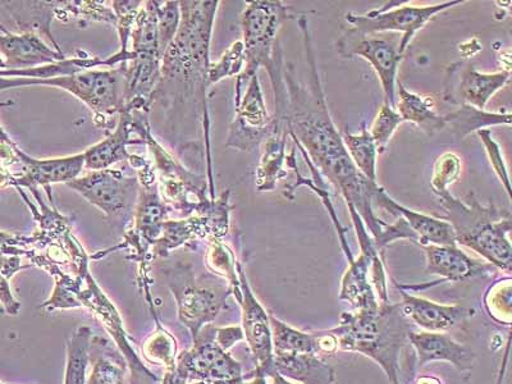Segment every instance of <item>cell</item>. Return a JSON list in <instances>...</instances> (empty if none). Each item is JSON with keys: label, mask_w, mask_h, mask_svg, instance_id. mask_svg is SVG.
Returning a JSON list of instances; mask_svg holds the SVG:
<instances>
[{"label": "cell", "mask_w": 512, "mask_h": 384, "mask_svg": "<svg viewBox=\"0 0 512 384\" xmlns=\"http://www.w3.org/2000/svg\"><path fill=\"white\" fill-rule=\"evenodd\" d=\"M299 27L303 34L309 82L303 84L297 79L294 64L285 63L283 75L287 89L290 137L308 155L320 175L340 191L347 208L355 209L374 240L386 223L373 210L372 189L377 184L361 175L347 153L344 140L329 113L306 16H300Z\"/></svg>", "instance_id": "obj_1"}, {"label": "cell", "mask_w": 512, "mask_h": 384, "mask_svg": "<svg viewBox=\"0 0 512 384\" xmlns=\"http://www.w3.org/2000/svg\"><path fill=\"white\" fill-rule=\"evenodd\" d=\"M337 337L338 349L359 352L383 369L391 384H410L415 360H402L413 331L401 304L379 303L378 308L341 315L340 324L329 329Z\"/></svg>", "instance_id": "obj_2"}, {"label": "cell", "mask_w": 512, "mask_h": 384, "mask_svg": "<svg viewBox=\"0 0 512 384\" xmlns=\"http://www.w3.org/2000/svg\"><path fill=\"white\" fill-rule=\"evenodd\" d=\"M218 6V0L180 2V27L160 62L157 93L167 85H184L182 98L195 95L207 108L210 40Z\"/></svg>", "instance_id": "obj_3"}, {"label": "cell", "mask_w": 512, "mask_h": 384, "mask_svg": "<svg viewBox=\"0 0 512 384\" xmlns=\"http://www.w3.org/2000/svg\"><path fill=\"white\" fill-rule=\"evenodd\" d=\"M447 222L454 228L456 244L464 245L486 259L497 271L511 272L512 248L509 210L495 205L483 207L469 194L470 203L455 198L450 191L438 195Z\"/></svg>", "instance_id": "obj_4"}, {"label": "cell", "mask_w": 512, "mask_h": 384, "mask_svg": "<svg viewBox=\"0 0 512 384\" xmlns=\"http://www.w3.org/2000/svg\"><path fill=\"white\" fill-rule=\"evenodd\" d=\"M291 7L272 0L249 2L241 17L242 44L245 48V68L237 77L235 105L240 104L242 91L260 67L268 70L278 48V32L285 22L292 20Z\"/></svg>", "instance_id": "obj_5"}, {"label": "cell", "mask_w": 512, "mask_h": 384, "mask_svg": "<svg viewBox=\"0 0 512 384\" xmlns=\"http://www.w3.org/2000/svg\"><path fill=\"white\" fill-rule=\"evenodd\" d=\"M114 67L105 71H81L70 76L54 77V79H0V91L20 88L26 85L53 86L68 91L91 108L95 114L96 126L107 127V118L121 113L123 79L125 70Z\"/></svg>", "instance_id": "obj_6"}, {"label": "cell", "mask_w": 512, "mask_h": 384, "mask_svg": "<svg viewBox=\"0 0 512 384\" xmlns=\"http://www.w3.org/2000/svg\"><path fill=\"white\" fill-rule=\"evenodd\" d=\"M90 204L102 210L112 223L125 224L134 218L141 184L137 178L123 175L118 169H100L67 182Z\"/></svg>", "instance_id": "obj_7"}, {"label": "cell", "mask_w": 512, "mask_h": 384, "mask_svg": "<svg viewBox=\"0 0 512 384\" xmlns=\"http://www.w3.org/2000/svg\"><path fill=\"white\" fill-rule=\"evenodd\" d=\"M463 3V0H452V2L434 4V6L414 7L401 6L400 2H390L364 15L349 12L345 20L347 24L363 34L401 32L399 49L401 54H405L416 32L424 29V26L440 13Z\"/></svg>", "instance_id": "obj_8"}, {"label": "cell", "mask_w": 512, "mask_h": 384, "mask_svg": "<svg viewBox=\"0 0 512 384\" xmlns=\"http://www.w3.org/2000/svg\"><path fill=\"white\" fill-rule=\"evenodd\" d=\"M399 44L378 34H363L351 26L347 27L336 44L341 57H359L370 63L381 81L384 104L393 109L396 105L397 70L404 59Z\"/></svg>", "instance_id": "obj_9"}, {"label": "cell", "mask_w": 512, "mask_h": 384, "mask_svg": "<svg viewBox=\"0 0 512 384\" xmlns=\"http://www.w3.org/2000/svg\"><path fill=\"white\" fill-rule=\"evenodd\" d=\"M216 331L208 324L194 338V349L182 352L177 364L186 370L189 379L207 384H246L240 363L218 345Z\"/></svg>", "instance_id": "obj_10"}, {"label": "cell", "mask_w": 512, "mask_h": 384, "mask_svg": "<svg viewBox=\"0 0 512 384\" xmlns=\"http://www.w3.org/2000/svg\"><path fill=\"white\" fill-rule=\"evenodd\" d=\"M271 82L276 109L272 116L271 131L263 141L262 155L256 168V189L260 192L273 191L277 182L287 176L286 146L290 128L287 123L288 99L285 77L277 76Z\"/></svg>", "instance_id": "obj_11"}, {"label": "cell", "mask_w": 512, "mask_h": 384, "mask_svg": "<svg viewBox=\"0 0 512 384\" xmlns=\"http://www.w3.org/2000/svg\"><path fill=\"white\" fill-rule=\"evenodd\" d=\"M239 276L242 308V332L248 341L255 363L254 377L267 378L274 372L273 342L269 314L265 312L249 285L241 263L236 264Z\"/></svg>", "instance_id": "obj_12"}, {"label": "cell", "mask_w": 512, "mask_h": 384, "mask_svg": "<svg viewBox=\"0 0 512 384\" xmlns=\"http://www.w3.org/2000/svg\"><path fill=\"white\" fill-rule=\"evenodd\" d=\"M271 122L272 117L265 107L259 76L255 75L251 77L240 104L236 107V118L228 131L227 148L253 152L268 136Z\"/></svg>", "instance_id": "obj_13"}, {"label": "cell", "mask_w": 512, "mask_h": 384, "mask_svg": "<svg viewBox=\"0 0 512 384\" xmlns=\"http://www.w3.org/2000/svg\"><path fill=\"white\" fill-rule=\"evenodd\" d=\"M511 79L510 71L482 73L473 64L459 62L447 70L446 90L443 99L454 105H469L484 111L489 99L505 88Z\"/></svg>", "instance_id": "obj_14"}, {"label": "cell", "mask_w": 512, "mask_h": 384, "mask_svg": "<svg viewBox=\"0 0 512 384\" xmlns=\"http://www.w3.org/2000/svg\"><path fill=\"white\" fill-rule=\"evenodd\" d=\"M172 290L180 306V319L190 327L194 338L198 336L203 324L216 319L226 306L227 297L233 294L231 286L200 287L196 283L182 287L172 285Z\"/></svg>", "instance_id": "obj_15"}, {"label": "cell", "mask_w": 512, "mask_h": 384, "mask_svg": "<svg viewBox=\"0 0 512 384\" xmlns=\"http://www.w3.org/2000/svg\"><path fill=\"white\" fill-rule=\"evenodd\" d=\"M372 203L378 208L386 210L393 217H401L409 224L411 231L418 239V246L424 248L427 245L457 246L454 228L443 219L427 216V214L415 212L404 207L390 198L383 187L374 185L372 189Z\"/></svg>", "instance_id": "obj_16"}, {"label": "cell", "mask_w": 512, "mask_h": 384, "mask_svg": "<svg viewBox=\"0 0 512 384\" xmlns=\"http://www.w3.org/2000/svg\"><path fill=\"white\" fill-rule=\"evenodd\" d=\"M160 59L136 54L131 61L122 62L123 79L122 112H148L160 82Z\"/></svg>", "instance_id": "obj_17"}, {"label": "cell", "mask_w": 512, "mask_h": 384, "mask_svg": "<svg viewBox=\"0 0 512 384\" xmlns=\"http://www.w3.org/2000/svg\"><path fill=\"white\" fill-rule=\"evenodd\" d=\"M402 296L401 310L405 317L425 332L443 333L474 317V310L461 305H443L409 294L395 282Z\"/></svg>", "instance_id": "obj_18"}, {"label": "cell", "mask_w": 512, "mask_h": 384, "mask_svg": "<svg viewBox=\"0 0 512 384\" xmlns=\"http://www.w3.org/2000/svg\"><path fill=\"white\" fill-rule=\"evenodd\" d=\"M423 250L427 258L425 271L440 276L441 282H464L497 271L493 265L473 259L459 246L427 245Z\"/></svg>", "instance_id": "obj_19"}, {"label": "cell", "mask_w": 512, "mask_h": 384, "mask_svg": "<svg viewBox=\"0 0 512 384\" xmlns=\"http://www.w3.org/2000/svg\"><path fill=\"white\" fill-rule=\"evenodd\" d=\"M409 344L414 350L416 369L434 361H447L463 373L474 368V352L446 333L411 331Z\"/></svg>", "instance_id": "obj_20"}, {"label": "cell", "mask_w": 512, "mask_h": 384, "mask_svg": "<svg viewBox=\"0 0 512 384\" xmlns=\"http://www.w3.org/2000/svg\"><path fill=\"white\" fill-rule=\"evenodd\" d=\"M120 123L111 135L100 141L99 144L93 146L84 153L85 167L91 171H100V169H108L122 160H130L132 167L144 168L148 162L144 158L132 155L127 150L128 145L145 144L143 139H131L132 121H134V113H120Z\"/></svg>", "instance_id": "obj_21"}, {"label": "cell", "mask_w": 512, "mask_h": 384, "mask_svg": "<svg viewBox=\"0 0 512 384\" xmlns=\"http://www.w3.org/2000/svg\"><path fill=\"white\" fill-rule=\"evenodd\" d=\"M0 56L7 70H26L66 59L63 53L50 48L39 35L31 32L0 34Z\"/></svg>", "instance_id": "obj_22"}, {"label": "cell", "mask_w": 512, "mask_h": 384, "mask_svg": "<svg viewBox=\"0 0 512 384\" xmlns=\"http://www.w3.org/2000/svg\"><path fill=\"white\" fill-rule=\"evenodd\" d=\"M17 157L24 163L26 172L24 176L15 177V186L36 190V186L49 187L52 184H67L79 177L85 167L84 153L72 157L34 159L17 149Z\"/></svg>", "instance_id": "obj_23"}, {"label": "cell", "mask_w": 512, "mask_h": 384, "mask_svg": "<svg viewBox=\"0 0 512 384\" xmlns=\"http://www.w3.org/2000/svg\"><path fill=\"white\" fill-rule=\"evenodd\" d=\"M274 372L300 384H337L335 369L318 355L274 354Z\"/></svg>", "instance_id": "obj_24"}, {"label": "cell", "mask_w": 512, "mask_h": 384, "mask_svg": "<svg viewBox=\"0 0 512 384\" xmlns=\"http://www.w3.org/2000/svg\"><path fill=\"white\" fill-rule=\"evenodd\" d=\"M397 88L399 93H397L395 109L400 114L402 122L414 123L429 136L445 130V116H441L436 111L431 96L411 93L400 82Z\"/></svg>", "instance_id": "obj_25"}, {"label": "cell", "mask_w": 512, "mask_h": 384, "mask_svg": "<svg viewBox=\"0 0 512 384\" xmlns=\"http://www.w3.org/2000/svg\"><path fill=\"white\" fill-rule=\"evenodd\" d=\"M89 363L93 372L86 383L88 384H123L127 373L126 359L108 340L94 337L90 341Z\"/></svg>", "instance_id": "obj_26"}, {"label": "cell", "mask_w": 512, "mask_h": 384, "mask_svg": "<svg viewBox=\"0 0 512 384\" xmlns=\"http://www.w3.org/2000/svg\"><path fill=\"white\" fill-rule=\"evenodd\" d=\"M159 7L160 2H144L137 12L131 36L130 52L139 56L157 57L162 61L164 56L159 39Z\"/></svg>", "instance_id": "obj_27"}, {"label": "cell", "mask_w": 512, "mask_h": 384, "mask_svg": "<svg viewBox=\"0 0 512 384\" xmlns=\"http://www.w3.org/2000/svg\"><path fill=\"white\" fill-rule=\"evenodd\" d=\"M459 111L452 112L445 116V128L457 140H464L472 132L486 130L492 126H511L510 113H491L479 111L469 105H460Z\"/></svg>", "instance_id": "obj_28"}, {"label": "cell", "mask_w": 512, "mask_h": 384, "mask_svg": "<svg viewBox=\"0 0 512 384\" xmlns=\"http://www.w3.org/2000/svg\"><path fill=\"white\" fill-rule=\"evenodd\" d=\"M273 354L319 355L317 332L306 333L269 314Z\"/></svg>", "instance_id": "obj_29"}, {"label": "cell", "mask_w": 512, "mask_h": 384, "mask_svg": "<svg viewBox=\"0 0 512 384\" xmlns=\"http://www.w3.org/2000/svg\"><path fill=\"white\" fill-rule=\"evenodd\" d=\"M342 140L346 146L352 163L367 180L377 184V159L378 150L376 143L369 134L367 125H361L360 134L345 132Z\"/></svg>", "instance_id": "obj_30"}, {"label": "cell", "mask_w": 512, "mask_h": 384, "mask_svg": "<svg viewBox=\"0 0 512 384\" xmlns=\"http://www.w3.org/2000/svg\"><path fill=\"white\" fill-rule=\"evenodd\" d=\"M91 329L82 326L76 329L67 344V367L64 384H86L89 367Z\"/></svg>", "instance_id": "obj_31"}, {"label": "cell", "mask_w": 512, "mask_h": 384, "mask_svg": "<svg viewBox=\"0 0 512 384\" xmlns=\"http://www.w3.org/2000/svg\"><path fill=\"white\" fill-rule=\"evenodd\" d=\"M245 68V48L242 41H235L230 48L223 53L221 59L216 63H210L208 71V85L228 77H239Z\"/></svg>", "instance_id": "obj_32"}, {"label": "cell", "mask_w": 512, "mask_h": 384, "mask_svg": "<svg viewBox=\"0 0 512 384\" xmlns=\"http://www.w3.org/2000/svg\"><path fill=\"white\" fill-rule=\"evenodd\" d=\"M461 173V159L455 153H443L433 166L431 187L434 194L441 195L454 185Z\"/></svg>", "instance_id": "obj_33"}, {"label": "cell", "mask_w": 512, "mask_h": 384, "mask_svg": "<svg viewBox=\"0 0 512 384\" xmlns=\"http://www.w3.org/2000/svg\"><path fill=\"white\" fill-rule=\"evenodd\" d=\"M401 123L400 114L396 112V109L383 103L369 130L370 136H372L374 143H376L378 154H382L386 150L388 143H390L393 134H395Z\"/></svg>", "instance_id": "obj_34"}, {"label": "cell", "mask_w": 512, "mask_h": 384, "mask_svg": "<svg viewBox=\"0 0 512 384\" xmlns=\"http://www.w3.org/2000/svg\"><path fill=\"white\" fill-rule=\"evenodd\" d=\"M486 305L489 313L497 318L501 315L500 322L510 324L511 320V278L498 281L488 291Z\"/></svg>", "instance_id": "obj_35"}, {"label": "cell", "mask_w": 512, "mask_h": 384, "mask_svg": "<svg viewBox=\"0 0 512 384\" xmlns=\"http://www.w3.org/2000/svg\"><path fill=\"white\" fill-rule=\"evenodd\" d=\"M480 140L483 141L484 148H486V152L488 154L489 162H491V166L493 167V171H495L498 178H500L502 185L505 186V190L509 198L511 196V187H510V178L509 173H507V167L504 159V155H502L500 145H498L493 139V134L491 130H480L477 132Z\"/></svg>", "instance_id": "obj_36"}, {"label": "cell", "mask_w": 512, "mask_h": 384, "mask_svg": "<svg viewBox=\"0 0 512 384\" xmlns=\"http://www.w3.org/2000/svg\"><path fill=\"white\" fill-rule=\"evenodd\" d=\"M216 340L224 351L230 350L237 342L245 340L241 327L217 328Z\"/></svg>", "instance_id": "obj_37"}, {"label": "cell", "mask_w": 512, "mask_h": 384, "mask_svg": "<svg viewBox=\"0 0 512 384\" xmlns=\"http://www.w3.org/2000/svg\"><path fill=\"white\" fill-rule=\"evenodd\" d=\"M0 303L8 314L16 315L20 312L21 304L13 297L8 280L2 272H0Z\"/></svg>", "instance_id": "obj_38"}, {"label": "cell", "mask_w": 512, "mask_h": 384, "mask_svg": "<svg viewBox=\"0 0 512 384\" xmlns=\"http://www.w3.org/2000/svg\"><path fill=\"white\" fill-rule=\"evenodd\" d=\"M318 336V347L319 354L332 355L338 350V340L331 331H319Z\"/></svg>", "instance_id": "obj_39"}, {"label": "cell", "mask_w": 512, "mask_h": 384, "mask_svg": "<svg viewBox=\"0 0 512 384\" xmlns=\"http://www.w3.org/2000/svg\"><path fill=\"white\" fill-rule=\"evenodd\" d=\"M189 381L186 370L176 364L175 368L168 369L164 374L162 384H186Z\"/></svg>", "instance_id": "obj_40"}, {"label": "cell", "mask_w": 512, "mask_h": 384, "mask_svg": "<svg viewBox=\"0 0 512 384\" xmlns=\"http://www.w3.org/2000/svg\"><path fill=\"white\" fill-rule=\"evenodd\" d=\"M414 384H442V382L436 377L422 376L416 379Z\"/></svg>", "instance_id": "obj_41"}, {"label": "cell", "mask_w": 512, "mask_h": 384, "mask_svg": "<svg viewBox=\"0 0 512 384\" xmlns=\"http://www.w3.org/2000/svg\"><path fill=\"white\" fill-rule=\"evenodd\" d=\"M269 377L273 379V384H296L292 383L291 381H288V379L286 378H283L277 372H273Z\"/></svg>", "instance_id": "obj_42"}, {"label": "cell", "mask_w": 512, "mask_h": 384, "mask_svg": "<svg viewBox=\"0 0 512 384\" xmlns=\"http://www.w3.org/2000/svg\"><path fill=\"white\" fill-rule=\"evenodd\" d=\"M248 384H267L264 377H254L253 381Z\"/></svg>", "instance_id": "obj_43"}, {"label": "cell", "mask_w": 512, "mask_h": 384, "mask_svg": "<svg viewBox=\"0 0 512 384\" xmlns=\"http://www.w3.org/2000/svg\"><path fill=\"white\" fill-rule=\"evenodd\" d=\"M7 70L6 63H4L2 56H0V71Z\"/></svg>", "instance_id": "obj_44"}, {"label": "cell", "mask_w": 512, "mask_h": 384, "mask_svg": "<svg viewBox=\"0 0 512 384\" xmlns=\"http://www.w3.org/2000/svg\"><path fill=\"white\" fill-rule=\"evenodd\" d=\"M9 31L8 29H6V27H4L2 24H0V34H9Z\"/></svg>", "instance_id": "obj_45"}, {"label": "cell", "mask_w": 512, "mask_h": 384, "mask_svg": "<svg viewBox=\"0 0 512 384\" xmlns=\"http://www.w3.org/2000/svg\"><path fill=\"white\" fill-rule=\"evenodd\" d=\"M0 384H3L2 382H0Z\"/></svg>", "instance_id": "obj_46"}]
</instances>
